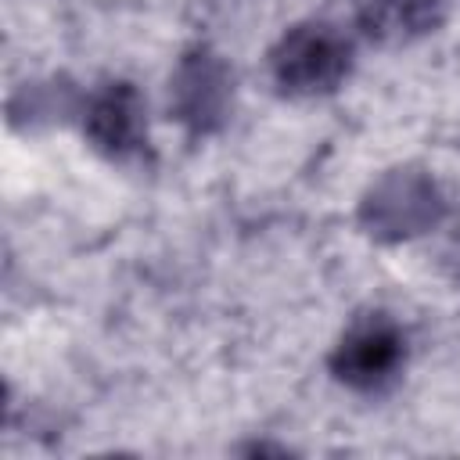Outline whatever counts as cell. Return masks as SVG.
I'll return each mask as SVG.
<instances>
[{"label": "cell", "mask_w": 460, "mask_h": 460, "mask_svg": "<svg viewBox=\"0 0 460 460\" xmlns=\"http://www.w3.org/2000/svg\"><path fill=\"white\" fill-rule=\"evenodd\" d=\"M352 65L349 40L331 25H295L270 54L273 79L291 97H316L334 90Z\"/></svg>", "instance_id": "cell-1"}, {"label": "cell", "mask_w": 460, "mask_h": 460, "mask_svg": "<svg viewBox=\"0 0 460 460\" xmlns=\"http://www.w3.org/2000/svg\"><path fill=\"white\" fill-rule=\"evenodd\" d=\"M402 359H406L402 331L388 316L377 313L345 331V338L338 341V349L331 356V370L349 388L370 392V388H381L385 381H392L399 374Z\"/></svg>", "instance_id": "cell-2"}, {"label": "cell", "mask_w": 460, "mask_h": 460, "mask_svg": "<svg viewBox=\"0 0 460 460\" xmlns=\"http://www.w3.org/2000/svg\"><path fill=\"white\" fill-rule=\"evenodd\" d=\"M86 133L97 151L111 158L137 155L144 144V104L129 83L104 86L86 108Z\"/></svg>", "instance_id": "cell-3"}, {"label": "cell", "mask_w": 460, "mask_h": 460, "mask_svg": "<svg viewBox=\"0 0 460 460\" xmlns=\"http://www.w3.org/2000/svg\"><path fill=\"white\" fill-rule=\"evenodd\" d=\"M446 18V0H363L359 32L374 43H410Z\"/></svg>", "instance_id": "cell-4"}, {"label": "cell", "mask_w": 460, "mask_h": 460, "mask_svg": "<svg viewBox=\"0 0 460 460\" xmlns=\"http://www.w3.org/2000/svg\"><path fill=\"white\" fill-rule=\"evenodd\" d=\"M226 72L216 58L208 54H194L180 65V75H176V108H180V119L194 122L198 129H208L219 111H223V101H226Z\"/></svg>", "instance_id": "cell-5"}]
</instances>
